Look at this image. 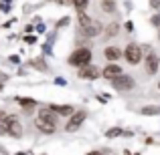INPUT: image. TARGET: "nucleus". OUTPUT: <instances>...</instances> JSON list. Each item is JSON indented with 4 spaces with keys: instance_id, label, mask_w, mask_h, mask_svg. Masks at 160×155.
<instances>
[{
    "instance_id": "obj_1",
    "label": "nucleus",
    "mask_w": 160,
    "mask_h": 155,
    "mask_svg": "<svg viewBox=\"0 0 160 155\" xmlns=\"http://www.w3.org/2000/svg\"><path fill=\"white\" fill-rule=\"evenodd\" d=\"M89 61H91V51L89 48H77V51L71 52V57H69V65L81 66V69L89 65Z\"/></svg>"
},
{
    "instance_id": "obj_2",
    "label": "nucleus",
    "mask_w": 160,
    "mask_h": 155,
    "mask_svg": "<svg viewBox=\"0 0 160 155\" xmlns=\"http://www.w3.org/2000/svg\"><path fill=\"white\" fill-rule=\"evenodd\" d=\"M124 58L130 62V65H138V62L142 61V48L138 47L136 43L128 44V47H126V52H124Z\"/></svg>"
},
{
    "instance_id": "obj_3",
    "label": "nucleus",
    "mask_w": 160,
    "mask_h": 155,
    "mask_svg": "<svg viewBox=\"0 0 160 155\" xmlns=\"http://www.w3.org/2000/svg\"><path fill=\"white\" fill-rule=\"evenodd\" d=\"M4 125H6V133H8V135H12V137H20V135H22V125H20L18 117L8 115V119H6Z\"/></svg>"
},
{
    "instance_id": "obj_4",
    "label": "nucleus",
    "mask_w": 160,
    "mask_h": 155,
    "mask_svg": "<svg viewBox=\"0 0 160 155\" xmlns=\"http://www.w3.org/2000/svg\"><path fill=\"white\" fill-rule=\"evenodd\" d=\"M112 85H113V89H118V91H130V89H134V79L132 77H128V75H120L118 79H113L112 81Z\"/></svg>"
},
{
    "instance_id": "obj_5",
    "label": "nucleus",
    "mask_w": 160,
    "mask_h": 155,
    "mask_svg": "<svg viewBox=\"0 0 160 155\" xmlns=\"http://www.w3.org/2000/svg\"><path fill=\"white\" fill-rule=\"evenodd\" d=\"M85 117H87V113H85V111H77V113H73V115H71V119H69V123L65 125V131H69V133L77 131L79 125L85 121Z\"/></svg>"
},
{
    "instance_id": "obj_6",
    "label": "nucleus",
    "mask_w": 160,
    "mask_h": 155,
    "mask_svg": "<svg viewBox=\"0 0 160 155\" xmlns=\"http://www.w3.org/2000/svg\"><path fill=\"white\" fill-rule=\"evenodd\" d=\"M144 66H146V73L148 75H156L158 73V66H160V61L156 54H148L144 61Z\"/></svg>"
},
{
    "instance_id": "obj_7",
    "label": "nucleus",
    "mask_w": 160,
    "mask_h": 155,
    "mask_svg": "<svg viewBox=\"0 0 160 155\" xmlns=\"http://www.w3.org/2000/svg\"><path fill=\"white\" fill-rule=\"evenodd\" d=\"M120 75H122V69H120V66H118V65H108L106 69L102 71V77H106L108 81H109V79H112V81H113V79H118V77H120Z\"/></svg>"
},
{
    "instance_id": "obj_8",
    "label": "nucleus",
    "mask_w": 160,
    "mask_h": 155,
    "mask_svg": "<svg viewBox=\"0 0 160 155\" xmlns=\"http://www.w3.org/2000/svg\"><path fill=\"white\" fill-rule=\"evenodd\" d=\"M99 32H102V24L95 22V20H93L91 24H87L85 28H81V34H83V36H98Z\"/></svg>"
},
{
    "instance_id": "obj_9",
    "label": "nucleus",
    "mask_w": 160,
    "mask_h": 155,
    "mask_svg": "<svg viewBox=\"0 0 160 155\" xmlns=\"http://www.w3.org/2000/svg\"><path fill=\"white\" fill-rule=\"evenodd\" d=\"M99 75H102V73H99L95 66H83V69L79 71V77H81V79H98Z\"/></svg>"
},
{
    "instance_id": "obj_10",
    "label": "nucleus",
    "mask_w": 160,
    "mask_h": 155,
    "mask_svg": "<svg viewBox=\"0 0 160 155\" xmlns=\"http://www.w3.org/2000/svg\"><path fill=\"white\" fill-rule=\"evenodd\" d=\"M37 129L43 133H55V123H49V121H43V119H37L35 121Z\"/></svg>"
},
{
    "instance_id": "obj_11",
    "label": "nucleus",
    "mask_w": 160,
    "mask_h": 155,
    "mask_svg": "<svg viewBox=\"0 0 160 155\" xmlns=\"http://www.w3.org/2000/svg\"><path fill=\"white\" fill-rule=\"evenodd\" d=\"M39 119L49 121V123H57V113L51 111V109H41L39 111Z\"/></svg>"
},
{
    "instance_id": "obj_12",
    "label": "nucleus",
    "mask_w": 160,
    "mask_h": 155,
    "mask_svg": "<svg viewBox=\"0 0 160 155\" xmlns=\"http://www.w3.org/2000/svg\"><path fill=\"white\" fill-rule=\"evenodd\" d=\"M103 57H106L109 62H113V61H118V58L122 57V51H120V48H116V47H108L106 52H103Z\"/></svg>"
},
{
    "instance_id": "obj_13",
    "label": "nucleus",
    "mask_w": 160,
    "mask_h": 155,
    "mask_svg": "<svg viewBox=\"0 0 160 155\" xmlns=\"http://www.w3.org/2000/svg\"><path fill=\"white\" fill-rule=\"evenodd\" d=\"M51 111H55V113H59V115H73L75 113V109L71 107V105H63V107H59V105H51Z\"/></svg>"
},
{
    "instance_id": "obj_14",
    "label": "nucleus",
    "mask_w": 160,
    "mask_h": 155,
    "mask_svg": "<svg viewBox=\"0 0 160 155\" xmlns=\"http://www.w3.org/2000/svg\"><path fill=\"white\" fill-rule=\"evenodd\" d=\"M16 103H18L22 109H27V111H32L35 105H37L35 99H27V97H16Z\"/></svg>"
},
{
    "instance_id": "obj_15",
    "label": "nucleus",
    "mask_w": 160,
    "mask_h": 155,
    "mask_svg": "<svg viewBox=\"0 0 160 155\" xmlns=\"http://www.w3.org/2000/svg\"><path fill=\"white\" fill-rule=\"evenodd\" d=\"M142 115H160V107L158 105H148V107H142Z\"/></svg>"
},
{
    "instance_id": "obj_16",
    "label": "nucleus",
    "mask_w": 160,
    "mask_h": 155,
    "mask_svg": "<svg viewBox=\"0 0 160 155\" xmlns=\"http://www.w3.org/2000/svg\"><path fill=\"white\" fill-rule=\"evenodd\" d=\"M124 135V131H122L120 127H113V129H108L106 137H109V139H116V137H122Z\"/></svg>"
},
{
    "instance_id": "obj_17",
    "label": "nucleus",
    "mask_w": 160,
    "mask_h": 155,
    "mask_svg": "<svg viewBox=\"0 0 160 155\" xmlns=\"http://www.w3.org/2000/svg\"><path fill=\"white\" fill-rule=\"evenodd\" d=\"M91 22H93V20H91V18H89L87 14H83V12L79 14V26H81V28H85L87 24H91Z\"/></svg>"
},
{
    "instance_id": "obj_18",
    "label": "nucleus",
    "mask_w": 160,
    "mask_h": 155,
    "mask_svg": "<svg viewBox=\"0 0 160 155\" xmlns=\"http://www.w3.org/2000/svg\"><path fill=\"white\" fill-rule=\"evenodd\" d=\"M102 8H103V12H113V10H116V4H113L112 0H106Z\"/></svg>"
},
{
    "instance_id": "obj_19",
    "label": "nucleus",
    "mask_w": 160,
    "mask_h": 155,
    "mask_svg": "<svg viewBox=\"0 0 160 155\" xmlns=\"http://www.w3.org/2000/svg\"><path fill=\"white\" fill-rule=\"evenodd\" d=\"M32 66H37L39 71H47V65H45V61H41V58H37V61H32Z\"/></svg>"
},
{
    "instance_id": "obj_20",
    "label": "nucleus",
    "mask_w": 160,
    "mask_h": 155,
    "mask_svg": "<svg viewBox=\"0 0 160 155\" xmlns=\"http://www.w3.org/2000/svg\"><path fill=\"white\" fill-rule=\"evenodd\" d=\"M73 4H75V8H77V10H79V12H81V10H83V8H85V6H87V0H73Z\"/></svg>"
},
{
    "instance_id": "obj_21",
    "label": "nucleus",
    "mask_w": 160,
    "mask_h": 155,
    "mask_svg": "<svg viewBox=\"0 0 160 155\" xmlns=\"http://www.w3.org/2000/svg\"><path fill=\"white\" fill-rule=\"evenodd\" d=\"M116 32H118V24H109V26L106 28V34L108 36H113Z\"/></svg>"
},
{
    "instance_id": "obj_22",
    "label": "nucleus",
    "mask_w": 160,
    "mask_h": 155,
    "mask_svg": "<svg viewBox=\"0 0 160 155\" xmlns=\"http://www.w3.org/2000/svg\"><path fill=\"white\" fill-rule=\"evenodd\" d=\"M24 40H27L28 44H35L37 43V36H24Z\"/></svg>"
},
{
    "instance_id": "obj_23",
    "label": "nucleus",
    "mask_w": 160,
    "mask_h": 155,
    "mask_svg": "<svg viewBox=\"0 0 160 155\" xmlns=\"http://www.w3.org/2000/svg\"><path fill=\"white\" fill-rule=\"evenodd\" d=\"M152 24H154V26H160V14H158V16H154V18H152Z\"/></svg>"
},
{
    "instance_id": "obj_24",
    "label": "nucleus",
    "mask_w": 160,
    "mask_h": 155,
    "mask_svg": "<svg viewBox=\"0 0 160 155\" xmlns=\"http://www.w3.org/2000/svg\"><path fill=\"white\" fill-rule=\"evenodd\" d=\"M67 22H69V18H63V20H59V26H65Z\"/></svg>"
},
{
    "instance_id": "obj_25",
    "label": "nucleus",
    "mask_w": 160,
    "mask_h": 155,
    "mask_svg": "<svg viewBox=\"0 0 160 155\" xmlns=\"http://www.w3.org/2000/svg\"><path fill=\"white\" fill-rule=\"evenodd\" d=\"M55 2H59V4H69V2H73V0H55Z\"/></svg>"
},
{
    "instance_id": "obj_26",
    "label": "nucleus",
    "mask_w": 160,
    "mask_h": 155,
    "mask_svg": "<svg viewBox=\"0 0 160 155\" xmlns=\"http://www.w3.org/2000/svg\"><path fill=\"white\" fill-rule=\"evenodd\" d=\"M87 155H102V153H98V151H91V153H87Z\"/></svg>"
},
{
    "instance_id": "obj_27",
    "label": "nucleus",
    "mask_w": 160,
    "mask_h": 155,
    "mask_svg": "<svg viewBox=\"0 0 160 155\" xmlns=\"http://www.w3.org/2000/svg\"><path fill=\"white\" fill-rule=\"evenodd\" d=\"M16 155H27V153H22V151H18V153H16Z\"/></svg>"
},
{
    "instance_id": "obj_28",
    "label": "nucleus",
    "mask_w": 160,
    "mask_h": 155,
    "mask_svg": "<svg viewBox=\"0 0 160 155\" xmlns=\"http://www.w3.org/2000/svg\"><path fill=\"white\" fill-rule=\"evenodd\" d=\"M156 8H158V10H160V2H158V4H156Z\"/></svg>"
},
{
    "instance_id": "obj_29",
    "label": "nucleus",
    "mask_w": 160,
    "mask_h": 155,
    "mask_svg": "<svg viewBox=\"0 0 160 155\" xmlns=\"http://www.w3.org/2000/svg\"><path fill=\"white\" fill-rule=\"evenodd\" d=\"M158 89H160V85H158Z\"/></svg>"
}]
</instances>
